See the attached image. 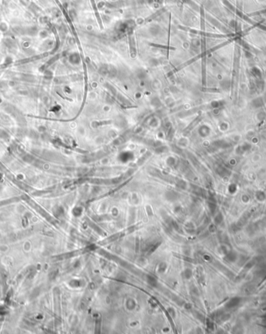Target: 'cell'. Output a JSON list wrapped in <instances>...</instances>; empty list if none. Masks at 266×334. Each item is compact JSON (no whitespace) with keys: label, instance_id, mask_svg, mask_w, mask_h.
Wrapping results in <instances>:
<instances>
[{"label":"cell","instance_id":"cell-1","mask_svg":"<svg viewBox=\"0 0 266 334\" xmlns=\"http://www.w3.org/2000/svg\"><path fill=\"white\" fill-rule=\"evenodd\" d=\"M148 283L152 286H155L156 284V279L153 277H148Z\"/></svg>","mask_w":266,"mask_h":334}]
</instances>
